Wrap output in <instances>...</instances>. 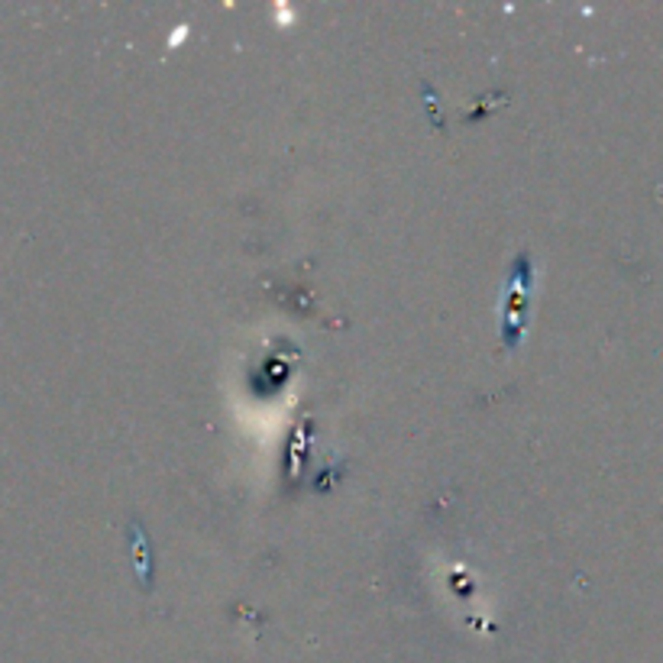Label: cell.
Returning <instances> with one entry per match:
<instances>
[{
	"label": "cell",
	"instance_id": "7a4b0ae2",
	"mask_svg": "<svg viewBox=\"0 0 663 663\" xmlns=\"http://www.w3.org/2000/svg\"><path fill=\"white\" fill-rule=\"evenodd\" d=\"M130 535H133V553H136V577H139V586L146 589L149 586V560H146V538H143V528L133 521L130 525Z\"/></svg>",
	"mask_w": 663,
	"mask_h": 663
},
{
	"label": "cell",
	"instance_id": "6da1fadb",
	"mask_svg": "<svg viewBox=\"0 0 663 663\" xmlns=\"http://www.w3.org/2000/svg\"><path fill=\"white\" fill-rule=\"evenodd\" d=\"M531 279V266L528 256H518L515 269L508 272V289H505V343L518 346V333H521V318H525V291Z\"/></svg>",
	"mask_w": 663,
	"mask_h": 663
}]
</instances>
